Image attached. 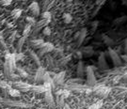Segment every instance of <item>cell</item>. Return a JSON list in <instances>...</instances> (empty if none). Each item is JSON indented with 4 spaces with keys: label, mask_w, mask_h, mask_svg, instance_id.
Listing matches in <instances>:
<instances>
[{
    "label": "cell",
    "mask_w": 127,
    "mask_h": 109,
    "mask_svg": "<svg viewBox=\"0 0 127 109\" xmlns=\"http://www.w3.org/2000/svg\"><path fill=\"white\" fill-rule=\"evenodd\" d=\"M0 87H2V88H7L8 90H9V88H11V87H10V85L5 81H0Z\"/></svg>",
    "instance_id": "cell-31"
},
{
    "label": "cell",
    "mask_w": 127,
    "mask_h": 109,
    "mask_svg": "<svg viewBox=\"0 0 127 109\" xmlns=\"http://www.w3.org/2000/svg\"><path fill=\"white\" fill-rule=\"evenodd\" d=\"M77 74L79 77H82L84 74V64L82 61H79V63L77 65Z\"/></svg>",
    "instance_id": "cell-20"
},
{
    "label": "cell",
    "mask_w": 127,
    "mask_h": 109,
    "mask_svg": "<svg viewBox=\"0 0 127 109\" xmlns=\"http://www.w3.org/2000/svg\"><path fill=\"white\" fill-rule=\"evenodd\" d=\"M45 73V71L42 67H40V68L37 70L36 75H35V82L36 83H41L42 81V78H43V75Z\"/></svg>",
    "instance_id": "cell-11"
},
{
    "label": "cell",
    "mask_w": 127,
    "mask_h": 109,
    "mask_svg": "<svg viewBox=\"0 0 127 109\" xmlns=\"http://www.w3.org/2000/svg\"><path fill=\"white\" fill-rule=\"evenodd\" d=\"M86 35H87V28H83L81 31L79 32V37L77 38V39H78V45L79 46L84 42V40H85V38H86Z\"/></svg>",
    "instance_id": "cell-16"
},
{
    "label": "cell",
    "mask_w": 127,
    "mask_h": 109,
    "mask_svg": "<svg viewBox=\"0 0 127 109\" xmlns=\"http://www.w3.org/2000/svg\"><path fill=\"white\" fill-rule=\"evenodd\" d=\"M13 69L10 65V62H9V59H6L4 64V73L7 77H11L12 73H13Z\"/></svg>",
    "instance_id": "cell-8"
},
{
    "label": "cell",
    "mask_w": 127,
    "mask_h": 109,
    "mask_svg": "<svg viewBox=\"0 0 127 109\" xmlns=\"http://www.w3.org/2000/svg\"><path fill=\"white\" fill-rule=\"evenodd\" d=\"M38 50H39L38 55H43L44 54H48L54 50V45L50 42H44Z\"/></svg>",
    "instance_id": "cell-5"
},
{
    "label": "cell",
    "mask_w": 127,
    "mask_h": 109,
    "mask_svg": "<svg viewBox=\"0 0 127 109\" xmlns=\"http://www.w3.org/2000/svg\"><path fill=\"white\" fill-rule=\"evenodd\" d=\"M87 72V83L88 85L91 86H96V78L95 75H94V71H93V68L91 67V66H88L86 69Z\"/></svg>",
    "instance_id": "cell-2"
},
{
    "label": "cell",
    "mask_w": 127,
    "mask_h": 109,
    "mask_svg": "<svg viewBox=\"0 0 127 109\" xmlns=\"http://www.w3.org/2000/svg\"><path fill=\"white\" fill-rule=\"evenodd\" d=\"M42 82L43 83H49V84H51L52 86H53V87L55 88V85H54V82H53V78L50 76V74L48 73H44V75H43V78H42Z\"/></svg>",
    "instance_id": "cell-19"
},
{
    "label": "cell",
    "mask_w": 127,
    "mask_h": 109,
    "mask_svg": "<svg viewBox=\"0 0 127 109\" xmlns=\"http://www.w3.org/2000/svg\"><path fill=\"white\" fill-rule=\"evenodd\" d=\"M81 53H83V55H85V56H91L93 54V49L91 46H86L82 49Z\"/></svg>",
    "instance_id": "cell-17"
},
{
    "label": "cell",
    "mask_w": 127,
    "mask_h": 109,
    "mask_svg": "<svg viewBox=\"0 0 127 109\" xmlns=\"http://www.w3.org/2000/svg\"><path fill=\"white\" fill-rule=\"evenodd\" d=\"M62 109H71V108H70V106H69V105H67V104H65V105H64V106L62 107Z\"/></svg>",
    "instance_id": "cell-40"
},
{
    "label": "cell",
    "mask_w": 127,
    "mask_h": 109,
    "mask_svg": "<svg viewBox=\"0 0 127 109\" xmlns=\"http://www.w3.org/2000/svg\"><path fill=\"white\" fill-rule=\"evenodd\" d=\"M6 105H9V106H16V107H28L27 105H25L21 102H13V101H7L4 100L2 101Z\"/></svg>",
    "instance_id": "cell-12"
},
{
    "label": "cell",
    "mask_w": 127,
    "mask_h": 109,
    "mask_svg": "<svg viewBox=\"0 0 127 109\" xmlns=\"http://www.w3.org/2000/svg\"><path fill=\"white\" fill-rule=\"evenodd\" d=\"M12 86H13V88L19 91H24V92L30 91L32 86L30 84L24 83V82H14V83H12Z\"/></svg>",
    "instance_id": "cell-3"
},
{
    "label": "cell",
    "mask_w": 127,
    "mask_h": 109,
    "mask_svg": "<svg viewBox=\"0 0 127 109\" xmlns=\"http://www.w3.org/2000/svg\"><path fill=\"white\" fill-rule=\"evenodd\" d=\"M63 20H64V22H65V24H70L71 23V21L73 20V17H72L70 14L65 13L63 15Z\"/></svg>",
    "instance_id": "cell-30"
},
{
    "label": "cell",
    "mask_w": 127,
    "mask_h": 109,
    "mask_svg": "<svg viewBox=\"0 0 127 109\" xmlns=\"http://www.w3.org/2000/svg\"><path fill=\"white\" fill-rule=\"evenodd\" d=\"M9 94L11 97H13V98H16V97H20L21 96V93H20V91L17 90V89H15V88H9Z\"/></svg>",
    "instance_id": "cell-25"
},
{
    "label": "cell",
    "mask_w": 127,
    "mask_h": 109,
    "mask_svg": "<svg viewBox=\"0 0 127 109\" xmlns=\"http://www.w3.org/2000/svg\"><path fill=\"white\" fill-rule=\"evenodd\" d=\"M29 54H30V56L33 58V60L36 62L37 65L41 66V62H40V58H39L38 54H36V53H35V52H33V51H29Z\"/></svg>",
    "instance_id": "cell-23"
},
{
    "label": "cell",
    "mask_w": 127,
    "mask_h": 109,
    "mask_svg": "<svg viewBox=\"0 0 127 109\" xmlns=\"http://www.w3.org/2000/svg\"><path fill=\"white\" fill-rule=\"evenodd\" d=\"M122 78H123V79H127V73H124L123 76H122Z\"/></svg>",
    "instance_id": "cell-42"
},
{
    "label": "cell",
    "mask_w": 127,
    "mask_h": 109,
    "mask_svg": "<svg viewBox=\"0 0 127 109\" xmlns=\"http://www.w3.org/2000/svg\"><path fill=\"white\" fill-rule=\"evenodd\" d=\"M30 43H31L32 47H33L34 49H39V48L44 43V41L41 40V39H37V40H32V41H30Z\"/></svg>",
    "instance_id": "cell-15"
},
{
    "label": "cell",
    "mask_w": 127,
    "mask_h": 109,
    "mask_svg": "<svg viewBox=\"0 0 127 109\" xmlns=\"http://www.w3.org/2000/svg\"><path fill=\"white\" fill-rule=\"evenodd\" d=\"M57 106H59L60 109H62V107L64 106V98L63 97H60V96H58V99H57Z\"/></svg>",
    "instance_id": "cell-26"
},
{
    "label": "cell",
    "mask_w": 127,
    "mask_h": 109,
    "mask_svg": "<svg viewBox=\"0 0 127 109\" xmlns=\"http://www.w3.org/2000/svg\"><path fill=\"white\" fill-rule=\"evenodd\" d=\"M122 58H123L127 62V55H123V56H122Z\"/></svg>",
    "instance_id": "cell-43"
},
{
    "label": "cell",
    "mask_w": 127,
    "mask_h": 109,
    "mask_svg": "<svg viewBox=\"0 0 127 109\" xmlns=\"http://www.w3.org/2000/svg\"><path fill=\"white\" fill-rule=\"evenodd\" d=\"M41 18L46 19V20H51V13L50 12H48V11H45V12H43V13H42Z\"/></svg>",
    "instance_id": "cell-32"
},
{
    "label": "cell",
    "mask_w": 127,
    "mask_h": 109,
    "mask_svg": "<svg viewBox=\"0 0 127 109\" xmlns=\"http://www.w3.org/2000/svg\"><path fill=\"white\" fill-rule=\"evenodd\" d=\"M66 89L70 90L78 91V92H83V91H90L91 89L87 86H82L79 84H68L66 86Z\"/></svg>",
    "instance_id": "cell-4"
},
{
    "label": "cell",
    "mask_w": 127,
    "mask_h": 109,
    "mask_svg": "<svg viewBox=\"0 0 127 109\" xmlns=\"http://www.w3.org/2000/svg\"><path fill=\"white\" fill-rule=\"evenodd\" d=\"M15 57H16V61H18V60H20L21 58H23V57H24V54H22V53H19V54H16Z\"/></svg>",
    "instance_id": "cell-37"
},
{
    "label": "cell",
    "mask_w": 127,
    "mask_h": 109,
    "mask_svg": "<svg viewBox=\"0 0 127 109\" xmlns=\"http://www.w3.org/2000/svg\"><path fill=\"white\" fill-rule=\"evenodd\" d=\"M94 91V94L98 97H101L103 99H105L110 93V87L104 86V84H101V85H97L94 86L93 88Z\"/></svg>",
    "instance_id": "cell-1"
},
{
    "label": "cell",
    "mask_w": 127,
    "mask_h": 109,
    "mask_svg": "<svg viewBox=\"0 0 127 109\" xmlns=\"http://www.w3.org/2000/svg\"><path fill=\"white\" fill-rule=\"evenodd\" d=\"M29 9H30V11L34 16H39L40 15V7H39V4L37 2H33L29 6Z\"/></svg>",
    "instance_id": "cell-13"
},
{
    "label": "cell",
    "mask_w": 127,
    "mask_h": 109,
    "mask_svg": "<svg viewBox=\"0 0 127 109\" xmlns=\"http://www.w3.org/2000/svg\"><path fill=\"white\" fill-rule=\"evenodd\" d=\"M42 33L44 34V35H46V36H49L51 34V29H50V27H46L43 28V31H42Z\"/></svg>",
    "instance_id": "cell-34"
},
{
    "label": "cell",
    "mask_w": 127,
    "mask_h": 109,
    "mask_svg": "<svg viewBox=\"0 0 127 109\" xmlns=\"http://www.w3.org/2000/svg\"><path fill=\"white\" fill-rule=\"evenodd\" d=\"M50 23V20H46V19H41V21H39L38 23L35 25V32L40 30L41 28H44L48 26V24Z\"/></svg>",
    "instance_id": "cell-10"
},
{
    "label": "cell",
    "mask_w": 127,
    "mask_h": 109,
    "mask_svg": "<svg viewBox=\"0 0 127 109\" xmlns=\"http://www.w3.org/2000/svg\"><path fill=\"white\" fill-rule=\"evenodd\" d=\"M44 99H45V102L46 104L49 105L50 107H55V106H57L56 105V102L54 100V97L52 95V92L51 91H45L44 92Z\"/></svg>",
    "instance_id": "cell-7"
},
{
    "label": "cell",
    "mask_w": 127,
    "mask_h": 109,
    "mask_svg": "<svg viewBox=\"0 0 127 109\" xmlns=\"http://www.w3.org/2000/svg\"><path fill=\"white\" fill-rule=\"evenodd\" d=\"M30 31H31V25H29V24H27V26H26V27H25V29H24V37L26 38V37H27L28 35H29V33H30Z\"/></svg>",
    "instance_id": "cell-29"
},
{
    "label": "cell",
    "mask_w": 127,
    "mask_h": 109,
    "mask_svg": "<svg viewBox=\"0 0 127 109\" xmlns=\"http://www.w3.org/2000/svg\"><path fill=\"white\" fill-rule=\"evenodd\" d=\"M25 37H22V38H20L18 41V44H17V50H18L19 53H21V51H22V48H23V45H24V42H25Z\"/></svg>",
    "instance_id": "cell-28"
},
{
    "label": "cell",
    "mask_w": 127,
    "mask_h": 109,
    "mask_svg": "<svg viewBox=\"0 0 127 109\" xmlns=\"http://www.w3.org/2000/svg\"><path fill=\"white\" fill-rule=\"evenodd\" d=\"M27 20L29 22V25H31V23H35V21H34V19L33 18H30V17H27Z\"/></svg>",
    "instance_id": "cell-39"
},
{
    "label": "cell",
    "mask_w": 127,
    "mask_h": 109,
    "mask_svg": "<svg viewBox=\"0 0 127 109\" xmlns=\"http://www.w3.org/2000/svg\"><path fill=\"white\" fill-rule=\"evenodd\" d=\"M64 78H65V72H61L55 75L53 78V82L56 85H61V84H63Z\"/></svg>",
    "instance_id": "cell-9"
},
{
    "label": "cell",
    "mask_w": 127,
    "mask_h": 109,
    "mask_svg": "<svg viewBox=\"0 0 127 109\" xmlns=\"http://www.w3.org/2000/svg\"><path fill=\"white\" fill-rule=\"evenodd\" d=\"M0 42H2L3 43V46H4L5 48H6V46H5V43H4V41H3V38H2V36L0 35Z\"/></svg>",
    "instance_id": "cell-41"
},
{
    "label": "cell",
    "mask_w": 127,
    "mask_h": 109,
    "mask_svg": "<svg viewBox=\"0 0 127 109\" xmlns=\"http://www.w3.org/2000/svg\"><path fill=\"white\" fill-rule=\"evenodd\" d=\"M21 14H22V9H15L11 11L10 15H11V17H12L13 19H18V18H20Z\"/></svg>",
    "instance_id": "cell-21"
},
{
    "label": "cell",
    "mask_w": 127,
    "mask_h": 109,
    "mask_svg": "<svg viewBox=\"0 0 127 109\" xmlns=\"http://www.w3.org/2000/svg\"><path fill=\"white\" fill-rule=\"evenodd\" d=\"M102 105H103V100H100L98 101L97 103H95V104L91 105L88 109H100Z\"/></svg>",
    "instance_id": "cell-27"
},
{
    "label": "cell",
    "mask_w": 127,
    "mask_h": 109,
    "mask_svg": "<svg viewBox=\"0 0 127 109\" xmlns=\"http://www.w3.org/2000/svg\"><path fill=\"white\" fill-rule=\"evenodd\" d=\"M57 96H60V97H63L64 99L67 98L69 95H70V91L68 89H62V90H59L57 93Z\"/></svg>",
    "instance_id": "cell-24"
},
{
    "label": "cell",
    "mask_w": 127,
    "mask_h": 109,
    "mask_svg": "<svg viewBox=\"0 0 127 109\" xmlns=\"http://www.w3.org/2000/svg\"><path fill=\"white\" fill-rule=\"evenodd\" d=\"M31 91L35 92V93H44V92H45V88H44L43 86L36 85V86H31Z\"/></svg>",
    "instance_id": "cell-18"
},
{
    "label": "cell",
    "mask_w": 127,
    "mask_h": 109,
    "mask_svg": "<svg viewBox=\"0 0 127 109\" xmlns=\"http://www.w3.org/2000/svg\"><path fill=\"white\" fill-rule=\"evenodd\" d=\"M125 52L127 53V40H126V41H125Z\"/></svg>",
    "instance_id": "cell-44"
},
{
    "label": "cell",
    "mask_w": 127,
    "mask_h": 109,
    "mask_svg": "<svg viewBox=\"0 0 127 109\" xmlns=\"http://www.w3.org/2000/svg\"><path fill=\"white\" fill-rule=\"evenodd\" d=\"M102 38H103L104 43H105L106 45L111 46V45H113V44H114V41L111 39V38H109L108 36H106V35H104H104H102Z\"/></svg>",
    "instance_id": "cell-22"
},
{
    "label": "cell",
    "mask_w": 127,
    "mask_h": 109,
    "mask_svg": "<svg viewBox=\"0 0 127 109\" xmlns=\"http://www.w3.org/2000/svg\"><path fill=\"white\" fill-rule=\"evenodd\" d=\"M121 78H122V76H121V75H117V76H115V78L113 79V82H114V83H117V82H118Z\"/></svg>",
    "instance_id": "cell-38"
},
{
    "label": "cell",
    "mask_w": 127,
    "mask_h": 109,
    "mask_svg": "<svg viewBox=\"0 0 127 109\" xmlns=\"http://www.w3.org/2000/svg\"><path fill=\"white\" fill-rule=\"evenodd\" d=\"M98 64H99V67L101 69H108V65L106 63V60H105V57H104V54H100V56H99V58H98Z\"/></svg>",
    "instance_id": "cell-14"
},
{
    "label": "cell",
    "mask_w": 127,
    "mask_h": 109,
    "mask_svg": "<svg viewBox=\"0 0 127 109\" xmlns=\"http://www.w3.org/2000/svg\"><path fill=\"white\" fill-rule=\"evenodd\" d=\"M17 71H18L19 73H20V75L22 76V77H27V73L23 71V70H21V69H17Z\"/></svg>",
    "instance_id": "cell-35"
},
{
    "label": "cell",
    "mask_w": 127,
    "mask_h": 109,
    "mask_svg": "<svg viewBox=\"0 0 127 109\" xmlns=\"http://www.w3.org/2000/svg\"><path fill=\"white\" fill-rule=\"evenodd\" d=\"M125 20H127V17H126V16H123V17H121V18L117 19V20L115 21V23L119 24V23H121V22H123V21H125Z\"/></svg>",
    "instance_id": "cell-36"
},
{
    "label": "cell",
    "mask_w": 127,
    "mask_h": 109,
    "mask_svg": "<svg viewBox=\"0 0 127 109\" xmlns=\"http://www.w3.org/2000/svg\"><path fill=\"white\" fill-rule=\"evenodd\" d=\"M10 4H11V0H1L0 1V5L4 6V7H7V6H9Z\"/></svg>",
    "instance_id": "cell-33"
},
{
    "label": "cell",
    "mask_w": 127,
    "mask_h": 109,
    "mask_svg": "<svg viewBox=\"0 0 127 109\" xmlns=\"http://www.w3.org/2000/svg\"><path fill=\"white\" fill-rule=\"evenodd\" d=\"M108 53H109V55H110V58H111L114 65L115 66H121L122 65V60H121V57L119 56V54L116 53V51H114L113 49H111L109 47Z\"/></svg>",
    "instance_id": "cell-6"
}]
</instances>
